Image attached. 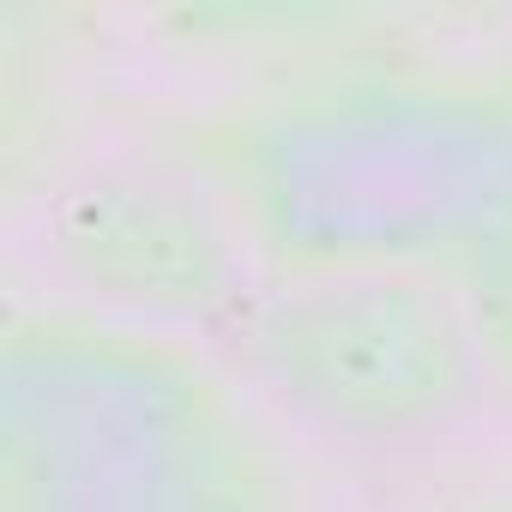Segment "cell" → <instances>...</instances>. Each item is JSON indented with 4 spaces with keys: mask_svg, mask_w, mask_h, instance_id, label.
Returning a JSON list of instances; mask_svg holds the SVG:
<instances>
[{
    "mask_svg": "<svg viewBox=\"0 0 512 512\" xmlns=\"http://www.w3.org/2000/svg\"><path fill=\"white\" fill-rule=\"evenodd\" d=\"M229 338L302 428L362 452L452 434L488 380L470 296L446 272L368 253L266 278Z\"/></svg>",
    "mask_w": 512,
    "mask_h": 512,
    "instance_id": "cell-1",
    "label": "cell"
},
{
    "mask_svg": "<svg viewBox=\"0 0 512 512\" xmlns=\"http://www.w3.org/2000/svg\"><path fill=\"white\" fill-rule=\"evenodd\" d=\"M19 253L55 302L139 326L235 332L266 284L223 187L157 145L61 157L25 205Z\"/></svg>",
    "mask_w": 512,
    "mask_h": 512,
    "instance_id": "cell-2",
    "label": "cell"
}]
</instances>
